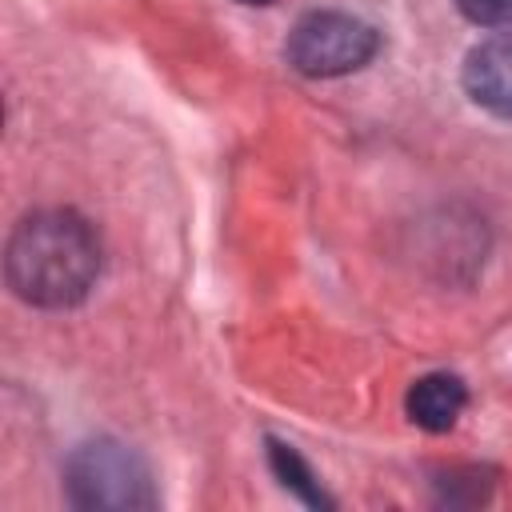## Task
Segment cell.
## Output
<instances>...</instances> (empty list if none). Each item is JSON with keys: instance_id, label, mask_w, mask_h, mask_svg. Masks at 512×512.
Here are the masks:
<instances>
[{"instance_id": "cell-7", "label": "cell", "mask_w": 512, "mask_h": 512, "mask_svg": "<svg viewBox=\"0 0 512 512\" xmlns=\"http://www.w3.org/2000/svg\"><path fill=\"white\" fill-rule=\"evenodd\" d=\"M460 16H468L480 28H504L512 24V0H456Z\"/></svg>"}, {"instance_id": "cell-2", "label": "cell", "mask_w": 512, "mask_h": 512, "mask_svg": "<svg viewBox=\"0 0 512 512\" xmlns=\"http://www.w3.org/2000/svg\"><path fill=\"white\" fill-rule=\"evenodd\" d=\"M68 500L84 512H148L156 508V488L144 456L120 440H88L64 464Z\"/></svg>"}, {"instance_id": "cell-5", "label": "cell", "mask_w": 512, "mask_h": 512, "mask_svg": "<svg viewBox=\"0 0 512 512\" xmlns=\"http://www.w3.org/2000/svg\"><path fill=\"white\" fill-rule=\"evenodd\" d=\"M464 404H468V388H464V380L452 376V372H428V376H420V380L408 388V396H404L408 420H412L416 428H424V432H448V428L460 420Z\"/></svg>"}, {"instance_id": "cell-6", "label": "cell", "mask_w": 512, "mask_h": 512, "mask_svg": "<svg viewBox=\"0 0 512 512\" xmlns=\"http://www.w3.org/2000/svg\"><path fill=\"white\" fill-rule=\"evenodd\" d=\"M268 464H272V472L280 476V484H284L288 492H296L304 504H312V508H328V504H332V500L320 492V480L312 476V468L300 460V452H296L292 444L268 440Z\"/></svg>"}, {"instance_id": "cell-1", "label": "cell", "mask_w": 512, "mask_h": 512, "mask_svg": "<svg viewBox=\"0 0 512 512\" xmlns=\"http://www.w3.org/2000/svg\"><path fill=\"white\" fill-rule=\"evenodd\" d=\"M4 272L24 304L72 308L100 276V240L80 212L40 208L12 228Z\"/></svg>"}, {"instance_id": "cell-4", "label": "cell", "mask_w": 512, "mask_h": 512, "mask_svg": "<svg viewBox=\"0 0 512 512\" xmlns=\"http://www.w3.org/2000/svg\"><path fill=\"white\" fill-rule=\"evenodd\" d=\"M464 92L484 112L512 120V32H496L464 56Z\"/></svg>"}, {"instance_id": "cell-3", "label": "cell", "mask_w": 512, "mask_h": 512, "mask_svg": "<svg viewBox=\"0 0 512 512\" xmlns=\"http://www.w3.org/2000/svg\"><path fill=\"white\" fill-rule=\"evenodd\" d=\"M376 52H380V32L368 20L352 12H332V8L300 16L284 44L288 64L312 80L360 72Z\"/></svg>"}, {"instance_id": "cell-8", "label": "cell", "mask_w": 512, "mask_h": 512, "mask_svg": "<svg viewBox=\"0 0 512 512\" xmlns=\"http://www.w3.org/2000/svg\"><path fill=\"white\" fill-rule=\"evenodd\" d=\"M236 4H272V0H236Z\"/></svg>"}]
</instances>
